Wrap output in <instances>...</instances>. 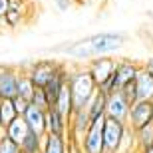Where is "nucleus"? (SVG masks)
<instances>
[{"label": "nucleus", "instance_id": "obj_29", "mask_svg": "<svg viewBox=\"0 0 153 153\" xmlns=\"http://www.w3.org/2000/svg\"><path fill=\"white\" fill-rule=\"evenodd\" d=\"M10 0H0V22H4L6 14H8V10H10Z\"/></svg>", "mask_w": 153, "mask_h": 153}, {"label": "nucleus", "instance_id": "obj_26", "mask_svg": "<svg viewBox=\"0 0 153 153\" xmlns=\"http://www.w3.org/2000/svg\"><path fill=\"white\" fill-rule=\"evenodd\" d=\"M14 105H16L18 115L22 117V115L26 114V109L30 108V102H28V100H24V97H20V96H16V97H14Z\"/></svg>", "mask_w": 153, "mask_h": 153}, {"label": "nucleus", "instance_id": "obj_30", "mask_svg": "<svg viewBox=\"0 0 153 153\" xmlns=\"http://www.w3.org/2000/svg\"><path fill=\"white\" fill-rule=\"evenodd\" d=\"M141 66H143L145 70H147L149 74H153V56H151V58H147V60H145V62H143Z\"/></svg>", "mask_w": 153, "mask_h": 153}, {"label": "nucleus", "instance_id": "obj_15", "mask_svg": "<svg viewBox=\"0 0 153 153\" xmlns=\"http://www.w3.org/2000/svg\"><path fill=\"white\" fill-rule=\"evenodd\" d=\"M135 84H137L139 100H151L153 102V74H149L143 66H141V70H139V74L135 78Z\"/></svg>", "mask_w": 153, "mask_h": 153}, {"label": "nucleus", "instance_id": "obj_21", "mask_svg": "<svg viewBox=\"0 0 153 153\" xmlns=\"http://www.w3.org/2000/svg\"><path fill=\"white\" fill-rule=\"evenodd\" d=\"M135 145L137 149H145L153 145V123L143 125L141 129H135Z\"/></svg>", "mask_w": 153, "mask_h": 153}, {"label": "nucleus", "instance_id": "obj_33", "mask_svg": "<svg viewBox=\"0 0 153 153\" xmlns=\"http://www.w3.org/2000/svg\"><path fill=\"white\" fill-rule=\"evenodd\" d=\"M76 2H78V6H79V4H84V0H76Z\"/></svg>", "mask_w": 153, "mask_h": 153}, {"label": "nucleus", "instance_id": "obj_23", "mask_svg": "<svg viewBox=\"0 0 153 153\" xmlns=\"http://www.w3.org/2000/svg\"><path fill=\"white\" fill-rule=\"evenodd\" d=\"M30 103H34L36 108L44 109V111H48V109L52 108V103H50V100H48V94H46L44 88H36V91H34V96H32V102H30Z\"/></svg>", "mask_w": 153, "mask_h": 153}, {"label": "nucleus", "instance_id": "obj_32", "mask_svg": "<svg viewBox=\"0 0 153 153\" xmlns=\"http://www.w3.org/2000/svg\"><path fill=\"white\" fill-rule=\"evenodd\" d=\"M0 131H4V127H2V117H0Z\"/></svg>", "mask_w": 153, "mask_h": 153}, {"label": "nucleus", "instance_id": "obj_24", "mask_svg": "<svg viewBox=\"0 0 153 153\" xmlns=\"http://www.w3.org/2000/svg\"><path fill=\"white\" fill-rule=\"evenodd\" d=\"M0 153H22L20 145L14 143L10 137H6L4 131H0Z\"/></svg>", "mask_w": 153, "mask_h": 153}, {"label": "nucleus", "instance_id": "obj_28", "mask_svg": "<svg viewBox=\"0 0 153 153\" xmlns=\"http://www.w3.org/2000/svg\"><path fill=\"white\" fill-rule=\"evenodd\" d=\"M68 153H85L84 147H82V143L76 141V139H70L68 137Z\"/></svg>", "mask_w": 153, "mask_h": 153}, {"label": "nucleus", "instance_id": "obj_3", "mask_svg": "<svg viewBox=\"0 0 153 153\" xmlns=\"http://www.w3.org/2000/svg\"><path fill=\"white\" fill-rule=\"evenodd\" d=\"M139 70H141V64L133 62V60H125V58L123 60H117V68H115V72H114V78L109 79L103 88H100V90H102L103 94H108V96L114 94V91H121L127 84L135 82Z\"/></svg>", "mask_w": 153, "mask_h": 153}, {"label": "nucleus", "instance_id": "obj_22", "mask_svg": "<svg viewBox=\"0 0 153 153\" xmlns=\"http://www.w3.org/2000/svg\"><path fill=\"white\" fill-rule=\"evenodd\" d=\"M42 141H44L42 135H36V133L30 131L28 137L20 143V151L22 153H42Z\"/></svg>", "mask_w": 153, "mask_h": 153}, {"label": "nucleus", "instance_id": "obj_17", "mask_svg": "<svg viewBox=\"0 0 153 153\" xmlns=\"http://www.w3.org/2000/svg\"><path fill=\"white\" fill-rule=\"evenodd\" d=\"M52 108H56L60 114L66 115L68 119H70V115L74 114V100H72V91H70V85L68 84L64 85L62 91L58 94V97H56V102H54Z\"/></svg>", "mask_w": 153, "mask_h": 153}, {"label": "nucleus", "instance_id": "obj_4", "mask_svg": "<svg viewBox=\"0 0 153 153\" xmlns=\"http://www.w3.org/2000/svg\"><path fill=\"white\" fill-rule=\"evenodd\" d=\"M125 131H127V123L111 119V117H105V125H103L105 153H119V147H121L123 137H125Z\"/></svg>", "mask_w": 153, "mask_h": 153}, {"label": "nucleus", "instance_id": "obj_9", "mask_svg": "<svg viewBox=\"0 0 153 153\" xmlns=\"http://www.w3.org/2000/svg\"><path fill=\"white\" fill-rule=\"evenodd\" d=\"M20 72L12 66H0V100H12L18 96Z\"/></svg>", "mask_w": 153, "mask_h": 153}, {"label": "nucleus", "instance_id": "obj_1", "mask_svg": "<svg viewBox=\"0 0 153 153\" xmlns=\"http://www.w3.org/2000/svg\"><path fill=\"white\" fill-rule=\"evenodd\" d=\"M125 44V34L121 32H100L85 38L74 40V42H64L60 46H54L50 52L64 54L66 58H74L78 62H90L94 58L111 56L119 52Z\"/></svg>", "mask_w": 153, "mask_h": 153}, {"label": "nucleus", "instance_id": "obj_8", "mask_svg": "<svg viewBox=\"0 0 153 153\" xmlns=\"http://www.w3.org/2000/svg\"><path fill=\"white\" fill-rule=\"evenodd\" d=\"M147 123H153V102L151 100H139L131 105L127 125L135 131V129H141L143 125Z\"/></svg>", "mask_w": 153, "mask_h": 153}, {"label": "nucleus", "instance_id": "obj_5", "mask_svg": "<svg viewBox=\"0 0 153 153\" xmlns=\"http://www.w3.org/2000/svg\"><path fill=\"white\" fill-rule=\"evenodd\" d=\"M117 68V60L111 56H102V58H94L88 62V70H90L91 78L96 79L97 88H103L109 79L114 78V72Z\"/></svg>", "mask_w": 153, "mask_h": 153}, {"label": "nucleus", "instance_id": "obj_10", "mask_svg": "<svg viewBox=\"0 0 153 153\" xmlns=\"http://www.w3.org/2000/svg\"><path fill=\"white\" fill-rule=\"evenodd\" d=\"M129 102L125 100V96L121 91H114L108 96V109H105V117H111V119H117V121H123L127 123L129 119Z\"/></svg>", "mask_w": 153, "mask_h": 153}, {"label": "nucleus", "instance_id": "obj_14", "mask_svg": "<svg viewBox=\"0 0 153 153\" xmlns=\"http://www.w3.org/2000/svg\"><path fill=\"white\" fill-rule=\"evenodd\" d=\"M88 115H90V119L94 121V119H100V117H105V109H108V94H103L102 90H97L96 94H94V97L90 100V103H88Z\"/></svg>", "mask_w": 153, "mask_h": 153}, {"label": "nucleus", "instance_id": "obj_18", "mask_svg": "<svg viewBox=\"0 0 153 153\" xmlns=\"http://www.w3.org/2000/svg\"><path fill=\"white\" fill-rule=\"evenodd\" d=\"M42 153H68V137L46 133L42 141Z\"/></svg>", "mask_w": 153, "mask_h": 153}, {"label": "nucleus", "instance_id": "obj_27", "mask_svg": "<svg viewBox=\"0 0 153 153\" xmlns=\"http://www.w3.org/2000/svg\"><path fill=\"white\" fill-rule=\"evenodd\" d=\"M54 4L60 12H66V10H72L74 6H78V2L76 0H54Z\"/></svg>", "mask_w": 153, "mask_h": 153}, {"label": "nucleus", "instance_id": "obj_19", "mask_svg": "<svg viewBox=\"0 0 153 153\" xmlns=\"http://www.w3.org/2000/svg\"><path fill=\"white\" fill-rule=\"evenodd\" d=\"M0 117H2V127L4 129L16 117H20L16 111V105H14V97L12 100H0Z\"/></svg>", "mask_w": 153, "mask_h": 153}, {"label": "nucleus", "instance_id": "obj_2", "mask_svg": "<svg viewBox=\"0 0 153 153\" xmlns=\"http://www.w3.org/2000/svg\"><path fill=\"white\" fill-rule=\"evenodd\" d=\"M68 85L70 91H72V100H74V111L76 109H85L90 100L94 97V94L100 90L96 79L91 78L88 66H72Z\"/></svg>", "mask_w": 153, "mask_h": 153}, {"label": "nucleus", "instance_id": "obj_7", "mask_svg": "<svg viewBox=\"0 0 153 153\" xmlns=\"http://www.w3.org/2000/svg\"><path fill=\"white\" fill-rule=\"evenodd\" d=\"M58 64L60 62H56V60H38V62L30 64L26 74L30 76V79L34 82L36 88H46L50 84V79L54 78V74H56Z\"/></svg>", "mask_w": 153, "mask_h": 153}, {"label": "nucleus", "instance_id": "obj_11", "mask_svg": "<svg viewBox=\"0 0 153 153\" xmlns=\"http://www.w3.org/2000/svg\"><path fill=\"white\" fill-rule=\"evenodd\" d=\"M46 133L52 135H60V137H68L70 135V121L66 115H62L56 108H50L46 111Z\"/></svg>", "mask_w": 153, "mask_h": 153}, {"label": "nucleus", "instance_id": "obj_6", "mask_svg": "<svg viewBox=\"0 0 153 153\" xmlns=\"http://www.w3.org/2000/svg\"><path fill=\"white\" fill-rule=\"evenodd\" d=\"M103 125H105V117L94 119L88 127V131L82 137V147L85 153H105V145H103Z\"/></svg>", "mask_w": 153, "mask_h": 153}, {"label": "nucleus", "instance_id": "obj_16", "mask_svg": "<svg viewBox=\"0 0 153 153\" xmlns=\"http://www.w3.org/2000/svg\"><path fill=\"white\" fill-rule=\"evenodd\" d=\"M4 133H6V137H10L14 143H20L28 137V133H30V127H28V123L24 121V117H16L14 121H12L8 127L4 129Z\"/></svg>", "mask_w": 153, "mask_h": 153}, {"label": "nucleus", "instance_id": "obj_25", "mask_svg": "<svg viewBox=\"0 0 153 153\" xmlns=\"http://www.w3.org/2000/svg\"><path fill=\"white\" fill-rule=\"evenodd\" d=\"M121 94L125 96V100L129 102V105H133L135 102H139V94H137V84L135 82H131V84H127L121 90Z\"/></svg>", "mask_w": 153, "mask_h": 153}, {"label": "nucleus", "instance_id": "obj_12", "mask_svg": "<svg viewBox=\"0 0 153 153\" xmlns=\"http://www.w3.org/2000/svg\"><path fill=\"white\" fill-rule=\"evenodd\" d=\"M70 139H76V141L82 143V137L88 131L91 119L88 115V109H76L74 114L70 115Z\"/></svg>", "mask_w": 153, "mask_h": 153}, {"label": "nucleus", "instance_id": "obj_13", "mask_svg": "<svg viewBox=\"0 0 153 153\" xmlns=\"http://www.w3.org/2000/svg\"><path fill=\"white\" fill-rule=\"evenodd\" d=\"M24 121L28 123L30 131L32 133H36V135H46V111L44 109L36 108L34 103H30V108L26 109V114L22 115Z\"/></svg>", "mask_w": 153, "mask_h": 153}, {"label": "nucleus", "instance_id": "obj_31", "mask_svg": "<svg viewBox=\"0 0 153 153\" xmlns=\"http://www.w3.org/2000/svg\"><path fill=\"white\" fill-rule=\"evenodd\" d=\"M137 153H153V145L151 147H145V149H137Z\"/></svg>", "mask_w": 153, "mask_h": 153}, {"label": "nucleus", "instance_id": "obj_20", "mask_svg": "<svg viewBox=\"0 0 153 153\" xmlns=\"http://www.w3.org/2000/svg\"><path fill=\"white\" fill-rule=\"evenodd\" d=\"M34 91H36V85H34V82L30 79V76L26 74V72H20V78H18V96L24 97V100H28V102H32Z\"/></svg>", "mask_w": 153, "mask_h": 153}]
</instances>
